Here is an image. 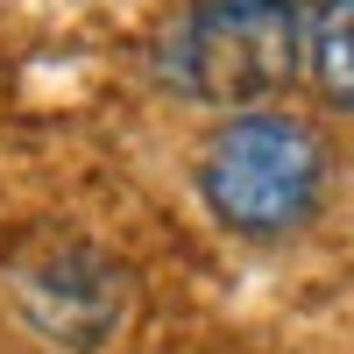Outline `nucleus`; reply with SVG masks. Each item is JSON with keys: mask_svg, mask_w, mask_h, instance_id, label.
<instances>
[{"mask_svg": "<svg viewBox=\"0 0 354 354\" xmlns=\"http://www.w3.org/2000/svg\"><path fill=\"white\" fill-rule=\"evenodd\" d=\"M305 21L283 0H185L156 36V78L177 100L255 113L305 78Z\"/></svg>", "mask_w": 354, "mask_h": 354, "instance_id": "obj_1", "label": "nucleus"}, {"mask_svg": "<svg viewBox=\"0 0 354 354\" xmlns=\"http://www.w3.org/2000/svg\"><path fill=\"white\" fill-rule=\"evenodd\" d=\"M198 198L213 205L220 227L248 234V241H277V234L305 227L326 198V142L312 121L277 106L227 113L198 149Z\"/></svg>", "mask_w": 354, "mask_h": 354, "instance_id": "obj_2", "label": "nucleus"}, {"mask_svg": "<svg viewBox=\"0 0 354 354\" xmlns=\"http://www.w3.org/2000/svg\"><path fill=\"white\" fill-rule=\"evenodd\" d=\"M8 290H15L21 319H28L43 340L78 347V354L106 347L113 326H121V312H128V277H121V262L100 255L93 241H36V248L8 270Z\"/></svg>", "mask_w": 354, "mask_h": 354, "instance_id": "obj_3", "label": "nucleus"}, {"mask_svg": "<svg viewBox=\"0 0 354 354\" xmlns=\"http://www.w3.org/2000/svg\"><path fill=\"white\" fill-rule=\"evenodd\" d=\"M305 78L326 106L354 113V0H326L305 21Z\"/></svg>", "mask_w": 354, "mask_h": 354, "instance_id": "obj_4", "label": "nucleus"}, {"mask_svg": "<svg viewBox=\"0 0 354 354\" xmlns=\"http://www.w3.org/2000/svg\"><path fill=\"white\" fill-rule=\"evenodd\" d=\"M283 8H298V15H319V8H326V0H283Z\"/></svg>", "mask_w": 354, "mask_h": 354, "instance_id": "obj_5", "label": "nucleus"}]
</instances>
